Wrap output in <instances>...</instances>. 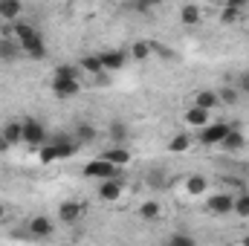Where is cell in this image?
Here are the masks:
<instances>
[{"mask_svg": "<svg viewBox=\"0 0 249 246\" xmlns=\"http://www.w3.org/2000/svg\"><path fill=\"white\" fill-rule=\"evenodd\" d=\"M229 6H238V9H247L249 6V0H226Z\"/></svg>", "mask_w": 249, "mask_h": 246, "instance_id": "33", "label": "cell"}, {"mask_svg": "<svg viewBox=\"0 0 249 246\" xmlns=\"http://www.w3.org/2000/svg\"><path fill=\"white\" fill-rule=\"evenodd\" d=\"M244 145H247V139H244V133H241L238 127H232V130L226 133V139L220 142V148H223V151H241Z\"/></svg>", "mask_w": 249, "mask_h": 246, "instance_id": "19", "label": "cell"}, {"mask_svg": "<svg viewBox=\"0 0 249 246\" xmlns=\"http://www.w3.org/2000/svg\"><path fill=\"white\" fill-rule=\"evenodd\" d=\"M72 154H75V142H70V139L58 136L55 142H50V145H44V148L38 151V159H41L44 165H50V162H61V159H70Z\"/></svg>", "mask_w": 249, "mask_h": 246, "instance_id": "3", "label": "cell"}, {"mask_svg": "<svg viewBox=\"0 0 249 246\" xmlns=\"http://www.w3.org/2000/svg\"><path fill=\"white\" fill-rule=\"evenodd\" d=\"M53 93L58 96V99H72V96H78L81 93V81H78V67H55V72H53Z\"/></svg>", "mask_w": 249, "mask_h": 246, "instance_id": "2", "label": "cell"}, {"mask_svg": "<svg viewBox=\"0 0 249 246\" xmlns=\"http://www.w3.org/2000/svg\"><path fill=\"white\" fill-rule=\"evenodd\" d=\"M160 214H162V209H160V203H157V200H148V203H142V206H139V217H142V220H148V223L160 220Z\"/></svg>", "mask_w": 249, "mask_h": 246, "instance_id": "23", "label": "cell"}, {"mask_svg": "<svg viewBox=\"0 0 249 246\" xmlns=\"http://www.w3.org/2000/svg\"><path fill=\"white\" fill-rule=\"evenodd\" d=\"M44 139H47V127L38 122V119H26L23 122V142L29 148H41Z\"/></svg>", "mask_w": 249, "mask_h": 246, "instance_id": "7", "label": "cell"}, {"mask_svg": "<svg viewBox=\"0 0 249 246\" xmlns=\"http://www.w3.org/2000/svg\"><path fill=\"white\" fill-rule=\"evenodd\" d=\"M238 90H241V96H249V72H244L241 78H238V84H235Z\"/></svg>", "mask_w": 249, "mask_h": 246, "instance_id": "32", "label": "cell"}, {"mask_svg": "<svg viewBox=\"0 0 249 246\" xmlns=\"http://www.w3.org/2000/svg\"><path fill=\"white\" fill-rule=\"evenodd\" d=\"M191 145H194V139L188 133H177V136L168 139V154H186Z\"/></svg>", "mask_w": 249, "mask_h": 246, "instance_id": "20", "label": "cell"}, {"mask_svg": "<svg viewBox=\"0 0 249 246\" xmlns=\"http://www.w3.org/2000/svg\"><path fill=\"white\" fill-rule=\"evenodd\" d=\"M209 113H212V110L191 105L186 113H183V122H186V127H194V130H200V127H206V124H209Z\"/></svg>", "mask_w": 249, "mask_h": 246, "instance_id": "10", "label": "cell"}, {"mask_svg": "<svg viewBox=\"0 0 249 246\" xmlns=\"http://www.w3.org/2000/svg\"><path fill=\"white\" fill-rule=\"evenodd\" d=\"M110 136H113L116 142H124V139H127V124L124 122H113L110 124Z\"/></svg>", "mask_w": 249, "mask_h": 246, "instance_id": "29", "label": "cell"}, {"mask_svg": "<svg viewBox=\"0 0 249 246\" xmlns=\"http://www.w3.org/2000/svg\"><path fill=\"white\" fill-rule=\"evenodd\" d=\"M124 194V185L119 177H107V180H99V200L105 203H116Z\"/></svg>", "mask_w": 249, "mask_h": 246, "instance_id": "8", "label": "cell"}, {"mask_svg": "<svg viewBox=\"0 0 249 246\" xmlns=\"http://www.w3.org/2000/svg\"><path fill=\"white\" fill-rule=\"evenodd\" d=\"M183 188H186L188 197H203V194L209 191V180H206L203 174H191V177H186Z\"/></svg>", "mask_w": 249, "mask_h": 246, "instance_id": "12", "label": "cell"}, {"mask_svg": "<svg viewBox=\"0 0 249 246\" xmlns=\"http://www.w3.org/2000/svg\"><path fill=\"white\" fill-rule=\"evenodd\" d=\"M162 0H133V6L139 9V12H151V9H157Z\"/></svg>", "mask_w": 249, "mask_h": 246, "instance_id": "31", "label": "cell"}, {"mask_svg": "<svg viewBox=\"0 0 249 246\" xmlns=\"http://www.w3.org/2000/svg\"><path fill=\"white\" fill-rule=\"evenodd\" d=\"M168 244L171 246H194V238H191V235H183V232H177V235L168 238Z\"/></svg>", "mask_w": 249, "mask_h": 246, "instance_id": "30", "label": "cell"}, {"mask_svg": "<svg viewBox=\"0 0 249 246\" xmlns=\"http://www.w3.org/2000/svg\"><path fill=\"white\" fill-rule=\"evenodd\" d=\"M53 229H55V223H53L50 217H44V214H38V217L29 220V232H32L35 238H50Z\"/></svg>", "mask_w": 249, "mask_h": 246, "instance_id": "13", "label": "cell"}, {"mask_svg": "<svg viewBox=\"0 0 249 246\" xmlns=\"http://www.w3.org/2000/svg\"><path fill=\"white\" fill-rule=\"evenodd\" d=\"M99 61H102V67H105L107 72H116V70L124 67L127 55H124L122 50H107V53H99Z\"/></svg>", "mask_w": 249, "mask_h": 246, "instance_id": "11", "label": "cell"}, {"mask_svg": "<svg viewBox=\"0 0 249 246\" xmlns=\"http://www.w3.org/2000/svg\"><path fill=\"white\" fill-rule=\"evenodd\" d=\"M206 206H209L212 214H229L232 206H235V197L226 194V191H220V194H212V197L206 200Z\"/></svg>", "mask_w": 249, "mask_h": 246, "instance_id": "9", "label": "cell"}, {"mask_svg": "<svg viewBox=\"0 0 249 246\" xmlns=\"http://www.w3.org/2000/svg\"><path fill=\"white\" fill-rule=\"evenodd\" d=\"M0 32H3V23H0Z\"/></svg>", "mask_w": 249, "mask_h": 246, "instance_id": "35", "label": "cell"}, {"mask_svg": "<svg viewBox=\"0 0 249 246\" xmlns=\"http://www.w3.org/2000/svg\"><path fill=\"white\" fill-rule=\"evenodd\" d=\"M20 15V0H0V20H15Z\"/></svg>", "mask_w": 249, "mask_h": 246, "instance_id": "24", "label": "cell"}, {"mask_svg": "<svg viewBox=\"0 0 249 246\" xmlns=\"http://www.w3.org/2000/svg\"><path fill=\"white\" fill-rule=\"evenodd\" d=\"M3 217H6V206L0 203V220H3Z\"/></svg>", "mask_w": 249, "mask_h": 246, "instance_id": "34", "label": "cell"}, {"mask_svg": "<svg viewBox=\"0 0 249 246\" xmlns=\"http://www.w3.org/2000/svg\"><path fill=\"white\" fill-rule=\"evenodd\" d=\"M229 130H232V124L226 122H209L206 127H200V142L203 145H220Z\"/></svg>", "mask_w": 249, "mask_h": 246, "instance_id": "4", "label": "cell"}, {"mask_svg": "<svg viewBox=\"0 0 249 246\" xmlns=\"http://www.w3.org/2000/svg\"><path fill=\"white\" fill-rule=\"evenodd\" d=\"M12 38H18V44H20V50H23L26 58H32V61L47 58V44H44V38H41V32H38L35 26H29V23H15V26H12Z\"/></svg>", "mask_w": 249, "mask_h": 246, "instance_id": "1", "label": "cell"}, {"mask_svg": "<svg viewBox=\"0 0 249 246\" xmlns=\"http://www.w3.org/2000/svg\"><path fill=\"white\" fill-rule=\"evenodd\" d=\"M102 157H105L107 162H113L116 168H122V165H127V162H130V151H127L124 145H116V148H110V151H105Z\"/></svg>", "mask_w": 249, "mask_h": 246, "instance_id": "18", "label": "cell"}, {"mask_svg": "<svg viewBox=\"0 0 249 246\" xmlns=\"http://www.w3.org/2000/svg\"><path fill=\"white\" fill-rule=\"evenodd\" d=\"M78 70H84V72H90V75H102V72H107L102 61H99V55H84V58H78Z\"/></svg>", "mask_w": 249, "mask_h": 246, "instance_id": "22", "label": "cell"}, {"mask_svg": "<svg viewBox=\"0 0 249 246\" xmlns=\"http://www.w3.org/2000/svg\"><path fill=\"white\" fill-rule=\"evenodd\" d=\"M217 99H220V105H238L241 90H238L235 84H226V87H220V90H217Z\"/></svg>", "mask_w": 249, "mask_h": 246, "instance_id": "25", "label": "cell"}, {"mask_svg": "<svg viewBox=\"0 0 249 246\" xmlns=\"http://www.w3.org/2000/svg\"><path fill=\"white\" fill-rule=\"evenodd\" d=\"M232 211L238 214V217H249V191H241L238 197H235V206H232Z\"/></svg>", "mask_w": 249, "mask_h": 246, "instance_id": "27", "label": "cell"}, {"mask_svg": "<svg viewBox=\"0 0 249 246\" xmlns=\"http://www.w3.org/2000/svg\"><path fill=\"white\" fill-rule=\"evenodd\" d=\"M84 177H93V180H107V177H116V165H113V162H107L105 157L90 159V162L84 165Z\"/></svg>", "mask_w": 249, "mask_h": 246, "instance_id": "5", "label": "cell"}, {"mask_svg": "<svg viewBox=\"0 0 249 246\" xmlns=\"http://www.w3.org/2000/svg\"><path fill=\"white\" fill-rule=\"evenodd\" d=\"M244 18V9H238V6H229V3H223V9H220V20L223 23H238Z\"/></svg>", "mask_w": 249, "mask_h": 246, "instance_id": "26", "label": "cell"}, {"mask_svg": "<svg viewBox=\"0 0 249 246\" xmlns=\"http://www.w3.org/2000/svg\"><path fill=\"white\" fill-rule=\"evenodd\" d=\"M3 142L15 145V142H23V122H9L3 124Z\"/></svg>", "mask_w": 249, "mask_h": 246, "instance_id": "21", "label": "cell"}, {"mask_svg": "<svg viewBox=\"0 0 249 246\" xmlns=\"http://www.w3.org/2000/svg\"><path fill=\"white\" fill-rule=\"evenodd\" d=\"M75 136H78V142H93L96 139V127L93 124H78Z\"/></svg>", "mask_w": 249, "mask_h": 246, "instance_id": "28", "label": "cell"}, {"mask_svg": "<svg viewBox=\"0 0 249 246\" xmlns=\"http://www.w3.org/2000/svg\"><path fill=\"white\" fill-rule=\"evenodd\" d=\"M191 105H197V107H206V110H214V107H220L217 90H200V93H194V102H191Z\"/></svg>", "mask_w": 249, "mask_h": 246, "instance_id": "17", "label": "cell"}, {"mask_svg": "<svg viewBox=\"0 0 249 246\" xmlns=\"http://www.w3.org/2000/svg\"><path fill=\"white\" fill-rule=\"evenodd\" d=\"M157 53V44L154 41H136L130 47V58L133 61H151V55Z\"/></svg>", "mask_w": 249, "mask_h": 246, "instance_id": "14", "label": "cell"}, {"mask_svg": "<svg viewBox=\"0 0 249 246\" xmlns=\"http://www.w3.org/2000/svg\"><path fill=\"white\" fill-rule=\"evenodd\" d=\"M18 55H23L18 38H0V61H15Z\"/></svg>", "mask_w": 249, "mask_h": 246, "instance_id": "15", "label": "cell"}, {"mask_svg": "<svg viewBox=\"0 0 249 246\" xmlns=\"http://www.w3.org/2000/svg\"><path fill=\"white\" fill-rule=\"evenodd\" d=\"M84 203H78V200H64L61 206H58V223H67V226H72V223H78L81 217H84Z\"/></svg>", "mask_w": 249, "mask_h": 246, "instance_id": "6", "label": "cell"}, {"mask_svg": "<svg viewBox=\"0 0 249 246\" xmlns=\"http://www.w3.org/2000/svg\"><path fill=\"white\" fill-rule=\"evenodd\" d=\"M200 20H203V12H200L197 3H186V6H180V23H183V26H197Z\"/></svg>", "mask_w": 249, "mask_h": 246, "instance_id": "16", "label": "cell"}]
</instances>
